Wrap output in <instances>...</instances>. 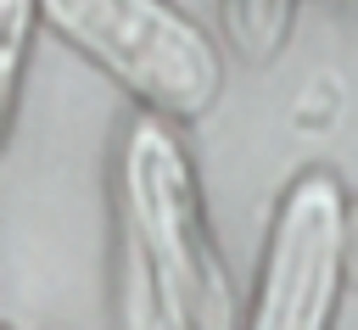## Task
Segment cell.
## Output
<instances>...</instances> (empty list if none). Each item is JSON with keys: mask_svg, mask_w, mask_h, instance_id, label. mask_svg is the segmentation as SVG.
Here are the masks:
<instances>
[{"mask_svg": "<svg viewBox=\"0 0 358 330\" xmlns=\"http://www.w3.org/2000/svg\"><path fill=\"white\" fill-rule=\"evenodd\" d=\"M129 263L157 330H235L229 274L201 218L196 173L162 117H140L117 157Z\"/></svg>", "mask_w": 358, "mask_h": 330, "instance_id": "1", "label": "cell"}, {"mask_svg": "<svg viewBox=\"0 0 358 330\" xmlns=\"http://www.w3.org/2000/svg\"><path fill=\"white\" fill-rule=\"evenodd\" d=\"M39 17L162 123L201 117L224 89L218 45L168 0H39Z\"/></svg>", "mask_w": 358, "mask_h": 330, "instance_id": "2", "label": "cell"}, {"mask_svg": "<svg viewBox=\"0 0 358 330\" xmlns=\"http://www.w3.org/2000/svg\"><path fill=\"white\" fill-rule=\"evenodd\" d=\"M347 201L330 173H302L268 224L246 330H330L347 274Z\"/></svg>", "mask_w": 358, "mask_h": 330, "instance_id": "3", "label": "cell"}, {"mask_svg": "<svg viewBox=\"0 0 358 330\" xmlns=\"http://www.w3.org/2000/svg\"><path fill=\"white\" fill-rule=\"evenodd\" d=\"M218 6H224V34L246 62H268L285 45L296 11V0H218Z\"/></svg>", "mask_w": 358, "mask_h": 330, "instance_id": "4", "label": "cell"}, {"mask_svg": "<svg viewBox=\"0 0 358 330\" xmlns=\"http://www.w3.org/2000/svg\"><path fill=\"white\" fill-rule=\"evenodd\" d=\"M34 22H39V0H0V134H6V117H11V101H17V78H22V62H28Z\"/></svg>", "mask_w": 358, "mask_h": 330, "instance_id": "5", "label": "cell"}, {"mask_svg": "<svg viewBox=\"0 0 358 330\" xmlns=\"http://www.w3.org/2000/svg\"><path fill=\"white\" fill-rule=\"evenodd\" d=\"M341 257H347V274L358 280V207L347 213V252H341Z\"/></svg>", "mask_w": 358, "mask_h": 330, "instance_id": "6", "label": "cell"}]
</instances>
